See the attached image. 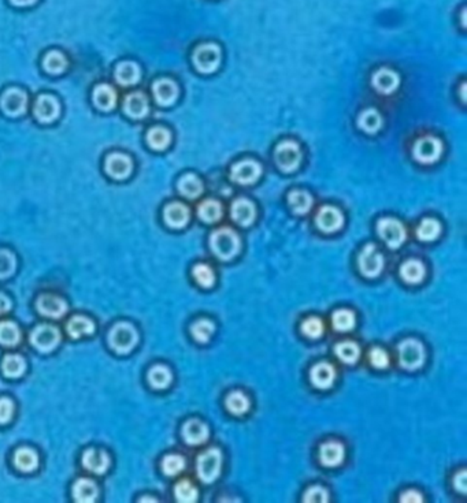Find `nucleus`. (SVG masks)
Listing matches in <instances>:
<instances>
[{
  "label": "nucleus",
  "mask_w": 467,
  "mask_h": 503,
  "mask_svg": "<svg viewBox=\"0 0 467 503\" xmlns=\"http://www.w3.org/2000/svg\"><path fill=\"white\" fill-rule=\"evenodd\" d=\"M210 246L214 255L221 260L234 259L240 252V238L232 228H222L211 234Z\"/></svg>",
  "instance_id": "f257e3e1"
},
{
  "label": "nucleus",
  "mask_w": 467,
  "mask_h": 503,
  "mask_svg": "<svg viewBox=\"0 0 467 503\" xmlns=\"http://www.w3.org/2000/svg\"><path fill=\"white\" fill-rule=\"evenodd\" d=\"M139 342V334L129 323H117L109 332V345L118 355H128Z\"/></svg>",
  "instance_id": "f03ea898"
},
{
  "label": "nucleus",
  "mask_w": 467,
  "mask_h": 503,
  "mask_svg": "<svg viewBox=\"0 0 467 503\" xmlns=\"http://www.w3.org/2000/svg\"><path fill=\"white\" fill-rule=\"evenodd\" d=\"M28 107L29 96L24 89L18 86L7 88L0 95V110L3 114L10 118H18L21 115L26 114Z\"/></svg>",
  "instance_id": "7ed1b4c3"
},
{
  "label": "nucleus",
  "mask_w": 467,
  "mask_h": 503,
  "mask_svg": "<svg viewBox=\"0 0 467 503\" xmlns=\"http://www.w3.org/2000/svg\"><path fill=\"white\" fill-rule=\"evenodd\" d=\"M222 469V454L218 449H209L198 457L196 471L203 483H213L217 480Z\"/></svg>",
  "instance_id": "20e7f679"
},
{
  "label": "nucleus",
  "mask_w": 467,
  "mask_h": 503,
  "mask_svg": "<svg viewBox=\"0 0 467 503\" xmlns=\"http://www.w3.org/2000/svg\"><path fill=\"white\" fill-rule=\"evenodd\" d=\"M62 334L58 327L52 325H39L31 334V343L41 353H50L59 346Z\"/></svg>",
  "instance_id": "39448f33"
},
{
  "label": "nucleus",
  "mask_w": 467,
  "mask_h": 503,
  "mask_svg": "<svg viewBox=\"0 0 467 503\" xmlns=\"http://www.w3.org/2000/svg\"><path fill=\"white\" fill-rule=\"evenodd\" d=\"M192 62L198 71L210 74L214 73L221 63V49L217 44L207 43L196 47L192 54Z\"/></svg>",
  "instance_id": "423d86ee"
},
{
  "label": "nucleus",
  "mask_w": 467,
  "mask_h": 503,
  "mask_svg": "<svg viewBox=\"0 0 467 503\" xmlns=\"http://www.w3.org/2000/svg\"><path fill=\"white\" fill-rule=\"evenodd\" d=\"M103 168L110 178L124 181L129 178L131 174L134 173V161L126 153L111 152L104 158Z\"/></svg>",
  "instance_id": "0eeeda50"
},
{
  "label": "nucleus",
  "mask_w": 467,
  "mask_h": 503,
  "mask_svg": "<svg viewBox=\"0 0 467 503\" xmlns=\"http://www.w3.org/2000/svg\"><path fill=\"white\" fill-rule=\"evenodd\" d=\"M61 103L59 100L49 95V93H41L39 95L34 103V116L37 122L40 123H52L61 116Z\"/></svg>",
  "instance_id": "6e6552de"
},
{
  "label": "nucleus",
  "mask_w": 467,
  "mask_h": 503,
  "mask_svg": "<svg viewBox=\"0 0 467 503\" xmlns=\"http://www.w3.org/2000/svg\"><path fill=\"white\" fill-rule=\"evenodd\" d=\"M274 158L277 166L284 171V173H292L295 171L301 162V152L299 146L295 141L291 140H285L283 143H280L276 152H274Z\"/></svg>",
  "instance_id": "1a4fd4ad"
},
{
  "label": "nucleus",
  "mask_w": 467,
  "mask_h": 503,
  "mask_svg": "<svg viewBox=\"0 0 467 503\" xmlns=\"http://www.w3.org/2000/svg\"><path fill=\"white\" fill-rule=\"evenodd\" d=\"M401 365L406 370H417L425 362V347L417 340H406L398 347Z\"/></svg>",
  "instance_id": "9d476101"
},
{
  "label": "nucleus",
  "mask_w": 467,
  "mask_h": 503,
  "mask_svg": "<svg viewBox=\"0 0 467 503\" xmlns=\"http://www.w3.org/2000/svg\"><path fill=\"white\" fill-rule=\"evenodd\" d=\"M358 265L361 273L366 278H376L381 274L384 268V258L376 245L368 244L362 249Z\"/></svg>",
  "instance_id": "9b49d317"
},
{
  "label": "nucleus",
  "mask_w": 467,
  "mask_h": 503,
  "mask_svg": "<svg viewBox=\"0 0 467 503\" xmlns=\"http://www.w3.org/2000/svg\"><path fill=\"white\" fill-rule=\"evenodd\" d=\"M377 228H378V234L384 240L385 244L392 249L399 248L406 241V237H407L406 228L398 219L384 218L378 222Z\"/></svg>",
  "instance_id": "f8f14e48"
},
{
  "label": "nucleus",
  "mask_w": 467,
  "mask_h": 503,
  "mask_svg": "<svg viewBox=\"0 0 467 503\" xmlns=\"http://www.w3.org/2000/svg\"><path fill=\"white\" fill-rule=\"evenodd\" d=\"M441 152H443L441 141L436 137H431V136L419 138L413 148L414 159L417 162L423 163V164H431V163L436 162L440 158Z\"/></svg>",
  "instance_id": "ddd939ff"
},
{
  "label": "nucleus",
  "mask_w": 467,
  "mask_h": 503,
  "mask_svg": "<svg viewBox=\"0 0 467 503\" xmlns=\"http://www.w3.org/2000/svg\"><path fill=\"white\" fill-rule=\"evenodd\" d=\"M122 110L132 119H143L150 113V101L144 92L132 91L122 100Z\"/></svg>",
  "instance_id": "4468645a"
},
{
  "label": "nucleus",
  "mask_w": 467,
  "mask_h": 503,
  "mask_svg": "<svg viewBox=\"0 0 467 503\" xmlns=\"http://www.w3.org/2000/svg\"><path fill=\"white\" fill-rule=\"evenodd\" d=\"M36 308L40 315L50 319H61L67 312V303L55 294H41L36 301Z\"/></svg>",
  "instance_id": "2eb2a0df"
},
{
  "label": "nucleus",
  "mask_w": 467,
  "mask_h": 503,
  "mask_svg": "<svg viewBox=\"0 0 467 503\" xmlns=\"http://www.w3.org/2000/svg\"><path fill=\"white\" fill-rule=\"evenodd\" d=\"M92 103L101 111H113L117 107V89L106 82L98 83L92 91Z\"/></svg>",
  "instance_id": "dca6fc26"
},
{
  "label": "nucleus",
  "mask_w": 467,
  "mask_h": 503,
  "mask_svg": "<svg viewBox=\"0 0 467 503\" xmlns=\"http://www.w3.org/2000/svg\"><path fill=\"white\" fill-rule=\"evenodd\" d=\"M152 96L156 104L169 107L179 98V86L170 78H159L152 83Z\"/></svg>",
  "instance_id": "f3484780"
},
{
  "label": "nucleus",
  "mask_w": 467,
  "mask_h": 503,
  "mask_svg": "<svg viewBox=\"0 0 467 503\" xmlns=\"http://www.w3.org/2000/svg\"><path fill=\"white\" fill-rule=\"evenodd\" d=\"M262 174L261 164L253 161H241L236 163L231 170V178L241 185H250L256 182Z\"/></svg>",
  "instance_id": "a211bd4d"
},
{
  "label": "nucleus",
  "mask_w": 467,
  "mask_h": 503,
  "mask_svg": "<svg viewBox=\"0 0 467 503\" xmlns=\"http://www.w3.org/2000/svg\"><path fill=\"white\" fill-rule=\"evenodd\" d=\"M141 78V68L136 62L124 61L119 62L114 68V80L119 86L129 88L134 86Z\"/></svg>",
  "instance_id": "6ab92c4d"
},
{
  "label": "nucleus",
  "mask_w": 467,
  "mask_h": 503,
  "mask_svg": "<svg viewBox=\"0 0 467 503\" xmlns=\"http://www.w3.org/2000/svg\"><path fill=\"white\" fill-rule=\"evenodd\" d=\"M316 223H317L319 230H322L325 233H334L341 228L343 223H344V218H343V213L337 208L326 205L318 211L317 216H316Z\"/></svg>",
  "instance_id": "aec40b11"
},
{
  "label": "nucleus",
  "mask_w": 467,
  "mask_h": 503,
  "mask_svg": "<svg viewBox=\"0 0 467 503\" xmlns=\"http://www.w3.org/2000/svg\"><path fill=\"white\" fill-rule=\"evenodd\" d=\"M191 212L189 208L179 201L167 204L164 210V219L169 228H183L189 222Z\"/></svg>",
  "instance_id": "412c9836"
},
{
  "label": "nucleus",
  "mask_w": 467,
  "mask_h": 503,
  "mask_svg": "<svg viewBox=\"0 0 467 503\" xmlns=\"http://www.w3.org/2000/svg\"><path fill=\"white\" fill-rule=\"evenodd\" d=\"M83 467L86 471L95 474H103L110 467V458L107 453L98 449H89L83 454Z\"/></svg>",
  "instance_id": "4be33fe9"
},
{
  "label": "nucleus",
  "mask_w": 467,
  "mask_h": 503,
  "mask_svg": "<svg viewBox=\"0 0 467 503\" xmlns=\"http://www.w3.org/2000/svg\"><path fill=\"white\" fill-rule=\"evenodd\" d=\"M373 86L384 95H389L392 92H395L399 86V76L389 68H380L378 71H376L373 74Z\"/></svg>",
  "instance_id": "5701e85b"
},
{
  "label": "nucleus",
  "mask_w": 467,
  "mask_h": 503,
  "mask_svg": "<svg viewBox=\"0 0 467 503\" xmlns=\"http://www.w3.org/2000/svg\"><path fill=\"white\" fill-rule=\"evenodd\" d=\"M41 66L51 76H61L69 68V59L62 51L51 49L44 54Z\"/></svg>",
  "instance_id": "b1692460"
},
{
  "label": "nucleus",
  "mask_w": 467,
  "mask_h": 503,
  "mask_svg": "<svg viewBox=\"0 0 467 503\" xmlns=\"http://www.w3.org/2000/svg\"><path fill=\"white\" fill-rule=\"evenodd\" d=\"M255 215H256L255 207L247 198H238L232 204L231 216L240 226H250L255 220Z\"/></svg>",
  "instance_id": "393cba45"
},
{
  "label": "nucleus",
  "mask_w": 467,
  "mask_h": 503,
  "mask_svg": "<svg viewBox=\"0 0 467 503\" xmlns=\"http://www.w3.org/2000/svg\"><path fill=\"white\" fill-rule=\"evenodd\" d=\"M344 446L340 442H326L319 449V459L325 467H337L344 459Z\"/></svg>",
  "instance_id": "a878e982"
},
{
  "label": "nucleus",
  "mask_w": 467,
  "mask_h": 503,
  "mask_svg": "<svg viewBox=\"0 0 467 503\" xmlns=\"http://www.w3.org/2000/svg\"><path fill=\"white\" fill-rule=\"evenodd\" d=\"M99 491L98 486L91 479H79L73 486V498L74 501L81 503H92L98 499Z\"/></svg>",
  "instance_id": "bb28decb"
},
{
  "label": "nucleus",
  "mask_w": 467,
  "mask_h": 503,
  "mask_svg": "<svg viewBox=\"0 0 467 503\" xmlns=\"http://www.w3.org/2000/svg\"><path fill=\"white\" fill-rule=\"evenodd\" d=\"M209 427L201 420H188L184 424L183 438L188 444H201L209 438Z\"/></svg>",
  "instance_id": "cd10ccee"
},
{
  "label": "nucleus",
  "mask_w": 467,
  "mask_h": 503,
  "mask_svg": "<svg viewBox=\"0 0 467 503\" xmlns=\"http://www.w3.org/2000/svg\"><path fill=\"white\" fill-rule=\"evenodd\" d=\"M311 382L317 389H329L333 386L336 372L334 368L328 362H319L311 370Z\"/></svg>",
  "instance_id": "c85d7f7f"
},
{
  "label": "nucleus",
  "mask_w": 467,
  "mask_h": 503,
  "mask_svg": "<svg viewBox=\"0 0 467 503\" xmlns=\"http://www.w3.org/2000/svg\"><path fill=\"white\" fill-rule=\"evenodd\" d=\"M67 332L71 338L79 340L83 337L92 335L95 332V323L86 317V316H73L69 322H67Z\"/></svg>",
  "instance_id": "c756f323"
},
{
  "label": "nucleus",
  "mask_w": 467,
  "mask_h": 503,
  "mask_svg": "<svg viewBox=\"0 0 467 503\" xmlns=\"http://www.w3.org/2000/svg\"><path fill=\"white\" fill-rule=\"evenodd\" d=\"M16 468L21 472H34L39 468V455L31 447H19L13 457Z\"/></svg>",
  "instance_id": "7c9ffc66"
},
{
  "label": "nucleus",
  "mask_w": 467,
  "mask_h": 503,
  "mask_svg": "<svg viewBox=\"0 0 467 503\" xmlns=\"http://www.w3.org/2000/svg\"><path fill=\"white\" fill-rule=\"evenodd\" d=\"M26 371V362L25 358L18 356V355H7L1 361V372L6 377L16 379L21 377Z\"/></svg>",
  "instance_id": "2f4dec72"
},
{
  "label": "nucleus",
  "mask_w": 467,
  "mask_h": 503,
  "mask_svg": "<svg viewBox=\"0 0 467 503\" xmlns=\"http://www.w3.org/2000/svg\"><path fill=\"white\" fill-rule=\"evenodd\" d=\"M147 144L154 151H165L167 146L171 143V134L166 128L162 126H154L147 131L146 136Z\"/></svg>",
  "instance_id": "473e14b6"
},
{
  "label": "nucleus",
  "mask_w": 467,
  "mask_h": 503,
  "mask_svg": "<svg viewBox=\"0 0 467 503\" xmlns=\"http://www.w3.org/2000/svg\"><path fill=\"white\" fill-rule=\"evenodd\" d=\"M426 274L423 264L418 260H407L401 268V275L407 283H419Z\"/></svg>",
  "instance_id": "72a5a7b5"
},
{
  "label": "nucleus",
  "mask_w": 467,
  "mask_h": 503,
  "mask_svg": "<svg viewBox=\"0 0 467 503\" xmlns=\"http://www.w3.org/2000/svg\"><path fill=\"white\" fill-rule=\"evenodd\" d=\"M179 192L186 198H196L203 192V183L201 179L194 174H185L179 181Z\"/></svg>",
  "instance_id": "f704fd0d"
},
{
  "label": "nucleus",
  "mask_w": 467,
  "mask_h": 503,
  "mask_svg": "<svg viewBox=\"0 0 467 503\" xmlns=\"http://www.w3.org/2000/svg\"><path fill=\"white\" fill-rule=\"evenodd\" d=\"M173 376L170 370L165 365H155L149 372V382L154 389L164 390L170 386Z\"/></svg>",
  "instance_id": "c9c22d12"
},
{
  "label": "nucleus",
  "mask_w": 467,
  "mask_h": 503,
  "mask_svg": "<svg viewBox=\"0 0 467 503\" xmlns=\"http://www.w3.org/2000/svg\"><path fill=\"white\" fill-rule=\"evenodd\" d=\"M288 203L292 208V211L298 215H303L310 211L313 205V198L304 190H293L288 195Z\"/></svg>",
  "instance_id": "e433bc0d"
},
{
  "label": "nucleus",
  "mask_w": 467,
  "mask_h": 503,
  "mask_svg": "<svg viewBox=\"0 0 467 503\" xmlns=\"http://www.w3.org/2000/svg\"><path fill=\"white\" fill-rule=\"evenodd\" d=\"M334 353L337 357L340 358L346 364H355L358 358L361 356V349L355 342L344 341L340 342L334 347Z\"/></svg>",
  "instance_id": "4c0bfd02"
},
{
  "label": "nucleus",
  "mask_w": 467,
  "mask_h": 503,
  "mask_svg": "<svg viewBox=\"0 0 467 503\" xmlns=\"http://www.w3.org/2000/svg\"><path fill=\"white\" fill-rule=\"evenodd\" d=\"M358 125L366 133H376L380 130L381 125H383V118H381V115L378 114L377 110L368 108L359 115Z\"/></svg>",
  "instance_id": "58836bf2"
},
{
  "label": "nucleus",
  "mask_w": 467,
  "mask_h": 503,
  "mask_svg": "<svg viewBox=\"0 0 467 503\" xmlns=\"http://www.w3.org/2000/svg\"><path fill=\"white\" fill-rule=\"evenodd\" d=\"M198 215L203 222L214 223L222 216V207L216 200H206L199 205Z\"/></svg>",
  "instance_id": "ea45409f"
},
{
  "label": "nucleus",
  "mask_w": 467,
  "mask_h": 503,
  "mask_svg": "<svg viewBox=\"0 0 467 503\" xmlns=\"http://www.w3.org/2000/svg\"><path fill=\"white\" fill-rule=\"evenodd\" d=\"M21 341V331L14 322H0V345L16 346Z\"/></svg>",
  "instance_id": "a19ab883"
},
{
  "label": "nucleus",
  "mask_w": 467,
  "mask_h": 503,
  "mask_svg": "<svg viewBox=\"0 0 467 503\" xmlns=\"http://www.w3.org/2000/svg\"><path fill=\"white\" fill-rule=\"evenodd\" d=\"M440 231H441L440 223L436 219L426 218L417 228V237L421 241H433L440 235Z\"/></svg>",
  "instance_id": "79ce46f5"
},
{
  "label": "nucleus",
  "mask_w": 467,
  "mask_h": 503,
  "mask_svg": "<svg viewBox=\"0 0 467 503\" xmlns=\"http://www.w3.org/2000/svg\"><path fill=\"white\" fill-rule=\"evenodd\" d=\"M226 407L234 415H244L250 409V400L241 391H234L226 398Z\"/></svg>",
  "instance_id": "37998d69"
},
{
  "label": "nucleus",
  "mask_w": 467,
  "mask_h": 503,
  "mask_svg": "<svg viewBox=\"0 0 467 503\" xmlns=\"http://www.w3.org/2000/svg\"><path fill=\"white\" fill-rule=\"evenodd\" d=\"M216 331V325H213V322L207 320V319H201L198 322H195L191 327V334L192 337L201 343H206L213 337Z\"/></svg>",
  "instance_id": "c03bdc74"
},
{
  "label": "nucleus",
  "mask_w": 467,
  "mask_h": 503,
  "mask_svg": "<svg viewBox=\"0 0 467 503\" xmlns=\"http://www.w3.org/2000/svg\"><path fill=\"white\" fill-rule=\"evenodd\" d=\"M332 325H333L334 330H337L340 332L350 331L355 325V315L348 309L336 310L332 316Z\"/></svg>",
  "instance_id": "a18cd8bd"
},
{
  "label": "nucleus",
  "mask_w": 467,
  "mask_h": 503,
  "mask_svg": "<svg viewBox=\"0 0 467 503\" xmlns=\"http://www.w3.org/2000/svg\"><path fill=\"white\" fill-rule=\"evenodd\" d=\"M17 258L9 249H0V279H7L16 273Z\"/></svg>",
  "instance_id": "49530a36"
},
{
  "label": "nucleus",
  "mask_w": 467,
  "mask_h": 503,
  "mask_svg": "<svg viewBox=\"0 0 467 503\" xmlns=\"http://www.w3.org/2000/svg\"><path fill=\"white\" fill-rule=\"evenodd\" d=\"M174 495L180 502H195L198 499V489L189 480H181L174 487Z\"/></svg>",
  "instance_id": "de8ad7c7"
},
{
  "label": "nucleus",
  "mask_w": 467,
  "mask_h": 503,
  "mask_svg": "<svg viewBox=\"0 0 467 503\" xmlns=\"http://www.w3.org/2000/svg\"><path fill=\"white\" fill-rule=\"evenodd\" d=\"M192 274H194L195 280L201 285V288H211L214 285V282H216V275H214L213 270L207 264L195 265Z\"/></svg>",
  "instance_id": "09e8293b"
},
{
  "label": "nucleus",
  "mask_w": 467,
  "mask_h": 503,
  "mask_svg": "<svg viewBox=\"0 0 467 503\" xmlns=\"http://www.w3.org/2000/svg\"><path fill=\"white\" fill-rule=\"evenodd\" d=\"M185 468V459L181 455L169 454L162 461V471L167 476H176Z\"/></svg>",
  "instance_id": "8fccbe9b"
},
{
  "label": "nucleus",
  "mask_w": 467,
  "mask_h": 503,
  "mask_svg": "<svg viewBox=\"0 0 467 503\" xmlns=\"http://www.w3.org/2000/svg\"><path fill=\"white\" fill-rule=\"evenodd\" d=\"M301 331L308 338H318L323 332V325L318 317H308L303 322Z\"/></svg>",
  "instance_id": "3c124183"
},
{
  "label": "nucleus",
  "mask_w": 467,
  "mask_h": 503,
  "mask_svg": "<svg viewBox=\"0 0 467 503\" xmlns=\"http://www.w3.org/2000/svg\"><path fill=\"white\" fill-rule=\"evenodd\" d=\"M304 502H328L329 501V494L325 488L311 487L308 488L303 497Z\"/></svg>",
  "instance_id": "603ef678"
},
{
  "label": "nucleus",
  "mask_w": 467,
  "mask_h": 503,
  "mask_svg": "<svg viewBox=\"0 0 467 503\" xmlns=\"http://www.w3.org/2000/svg\"><path fill=\"white\" fill-rule=\"evenodd\" d=\"M368 357H370L371 365L376 367V368H380V370L386 368L388 364H389V357H388L384 349H381V347H373L370 350Z\"/></svg>",
  "instance_id": "864d4df0"
},
{
  "label": "nucleus",
  "mask_w": 467,
  "mask_h": 503,
  "mask_svg": "<svg viewBox=\"0 0 467 503\" xmlns=\"http://www.w3.org/2000/svg\"><path fill=\"white\" fill-rule=\"evenodd\" d=\"M14 415V402L10 398H0V424L10 422Z\"/></svg>",
  "instance_id": "5fc2aeb1"
},
{
  "label": "nucleus",
  "mask_w": 467,
  "mask_h": 503,
  "mask_svg": "<svg viewBox=\"0 0 467 503\" xmlns=\"http://www.w3.org/2000/svg\"><path fill=\"white\" fill-rule=\"evenodd\" d=\"M401 502L407 503H416L422 502L423 501V497L418 492V491H414V489H408L406 492H403L401 495Z\"/></svg>",
  "instance_id": "6e6d98bb"
},
{
  "label": "nucleus",
  "mask_w": 467,
  "mask_h": 503,
  "mask_svg": "<svg viewBox=\"0 0 467 503\" xmlns=\"http://www.w3.org/2000/svg\"><path fill=\"white\" fill-rule=\"evenodd\" d=\"M453 486L461 492L465 494L466 492V472L461 471L455 474L453 477Z\"/></svg>",
  "instance_id": "4d7b16f0"
},
{
  "label": "nucleus",
  "mask_w": 467,
  "mask_h": 503,
  "mask_svg": "<svg viewBox=\"0 0 467 503\" xmlns=\"http://www.w3.org/2000/svg\"><path fill=\"white\" fill-rule=\"evenodd\" d=\"M10 309H11L10 298L4 293H0V315H6Z\"/></svg>",
  "instance_id": "13d9d810"
},
{
  "label": "nucleus",
  "mask_w": 467,
  "mask_h": 503,
  "mask_svg": "<svg viewBox=\"0 0 467 503\" xmlns=\"http://www.w3.org/2000/svg\"><path fill=\"white\" fill-rule=\"evenodd\" d=\"M10 4H13L14 7H19V9H24V7H31L36 4L39 0H9Z\"/></svg>",
  "instance_id": "bf43d9fd"
},
{
  "label": "nucleus",
  "mask_w": 467,
  "mask_h": 503,
  "mask_svg": "<svg viewBox=\"0 0 467 503\" xmlns=\"http://www.w3.org/2000/svg\"><path fill=\"white\" fill-rule=\"evenodd\" d=\"M465 89H466V85L465 83H462V88H461V96H462V101L465 103Z\"/></svg>",
  "instance_id": "052dcab7"
},
{
  "label": "nucleus",
  "mask_w": 467,
  "mask_h": 503,
  "mask_svg": "<svg viewBox=\"0 0 467 503\" xmlns=\"http://www.w3.org/2000/svg\"><path fill=\"white\" fill-rule=\"evenodd\" d=\"M140 501H152V502H154V501H156V499H155V498H149V497H147V498H141Z\"/></svg>",
  "instance_id": "680f3d73"
}]
</instances>
